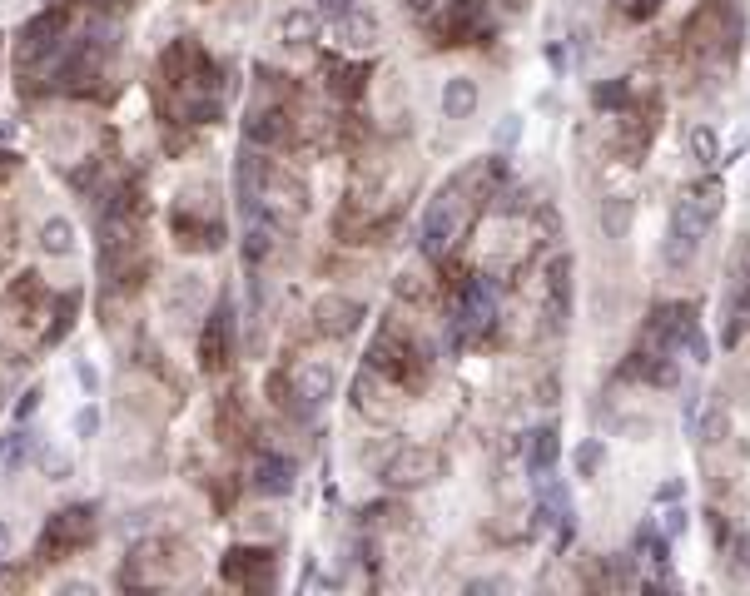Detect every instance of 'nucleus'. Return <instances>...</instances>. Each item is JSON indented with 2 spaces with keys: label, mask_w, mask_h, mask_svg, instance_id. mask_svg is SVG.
I'll return each mask as SVG.
<instances>
[{
  "label": "nucleus",
  "mask_w": 750,
  "mask_h": 596,
  "mask_svg": "<svg viewBox=\"0 0 750 596\" xmlns=\"http://www.w3.org/2000/svg\"><path fill=\"white\" fill-rule=\"evenodd\" d=\"M706 229H711V214H706V204L696 199V189L681 194V199L671 204V224H666L661 259H666L671 269H691L696 254H701V244H706Z\"/></svg>",
  "instance_id": "f257e3e1"
},
{
  "label": "nucleus",
  "mask_w": 750,
  "mask_h": 596,
  "mask_svg": "<svg viewBox=\"0 0 750 596\" xmlns=\"http://www.w3.org/2000/svg\"><path fill=\"white\" fill-rule=\"evenodd\" d=\"M457 224H462V199H457V184H443L433 199H428V214H423V254L428 259H443L457 239Z\"/></svg>",
  "instance_id": "f03ea898"
},
{
  "label": "nucleus",
  "mask_w": 750,
  "mask_h": 596,
  "mask_svg": "<svg viewBox=\"0 0 750 596\" xmlns=\"http://www.w3.org/2000/svg\"><path fill=\"white\" fill-rule=\"evenodd\" d=\"M433 477H438V457L418 443L393 447L388 462H383V482H388V487H403V492H408V487H428Z\"/></svg>",
  "instance_id": "7ed1b4c3"
},
{
  "label": "nucleus",
  "mask_w": 750,
  "mask_h": 596,
  "mask_svg": "<svg viewBox=\"0 0 750 596\" xmlns=\"http://www.w3.org/2000/svg\"><path fill=\"white\" fill-rule=\"evenodd\" d=\"M204 303H209V279H204L199 269L174 274V279L164 284V318L179 323V328H184V323H199Z\"/></svg>",
  "instance_id": "20e7f679"
},
{
  "label": "nucleus",
  "mask_w": 750,
  "mask_h": 596,
  "mask_svg": "<svg viewBox=\"0 0 750 596\" xmlns=\"http://www.w3.org/2000/svg\"><path fill=\"white\" fill-rule=\"evenodd\" d=\"M363 318H368L363 298H348V294L313 298V323H318V333H328V338H348Z\"/></svg>",
  "instance_id": "39448f33"
},
{
  "label": "nucleus",
  "mask_w": 750,
  "mask_h": 596,
  "mask_svg": "<svg viewBox=\"0 0 750 596\" xmlns=\"http://www.w3.org/2000/svg\"><path fill=\"white\" fill-rule=\"evenodd\" d=\"M294 393L308 408H328L338 398V368L328 358H303L299 373H294Z\"/></svg>",
  "instance_id": "423d86ee"
},
{
  "label": "nucleus",
  "mask_w": 750,
  "mask_h": 596,
  "mask_svg": "<svg viewBox=\"0 0 750 596\" xmlns=\"http://www.w3.org/2000/svg\"><path fill=\"white\" fill-rule=\"evenodd\" d=\"M75 249H80V234H75L70 214H45V219L35 224V254H40V259L65 264V259H75Z\"/></svg>",
  "instance_id": "0eeeda50"
},
{
  "label": "nucleus",
  "mask_w": 750,
  "mask_h": 596,
  "mask_svg": "<svg viewBox=\"0 0 750 596\" xmlns=\"http://www.w3.org/2000/svg\"><path fill=\"white\" fill-rule=\"evenodd\" d=\"M378 40H383L378 15H368L363 5H358L353 15L333 20V45H338V50H348V55H373V50H378Z\"/></svg>",
  "instance_id": "6e6552de"
},
{
  "label": "nucleus",
  "mask_w": 750,
  "mask_h": 596,
  "mask_svg": "<svg viewBox=\"0 0 750 596\" xmlns=\"http://www.w3.org/2000/svg\"><path fill=\"white\" fill-rule=\"evenodd\" d=\"M477 110H482V85L472 75H448L443 80V115L452 125H467V120H477Z\"/></svg>",
  "instance_id": "1a4fd4ad"
},
{
  "label": "nucleus",
  "mask_w": 750,
  "mask_h": 596,
  "mask_svg": "<svg viewBox=\"0 0 750 596\" xmlns=\"http://www.w3.org/2000/svg\"><path fill=\"white\" fill-rule=\"evenodd\" d=\"M318 30H323V10H318V5H289V10L279 15V40H284L289 50L313 45Z\"/></svg>",
  "instance_id": "9d476101"
},
{
  "label": "nucleus",
  "mask_w": 750,
  "mask_h": 596,
  "mask_svg": "<svg viewBox=\"0 0 750 596\" xmlns=\"http://www.w3.org/2000/svg\"><path fill=\"white\" fill-rule=\"evenodd\" d=\"M254 492H264V497H289V492H294V462L279 457V452L259 457V467H254Z\"/></svg>",
  "instance_id": "9b49d317"
},
{
  "label": "nucleus",
  "mask_w": 750,
  "mask_h": 596,
  "mask_svg": "<svg viewBox=\"0 0 750 596\" xmlns=\"http://www.w3.org/2000/svg\"><path fill=\"white\" fill-rule=\"evenodd\" d=\"M492 313H497L492 289H487V284H472V289L462 294V308H457V328H462L467 338H477V333L492 323Z\"/></svg>",
  "instance_id": "f8f14e48"
},
{
  "label": "nucleus",
  "mask_w": 750,
  "mask_h": 596,
  "mask_svg": "<svg viewBox=\"0 0 750 596\" xmlns=\"http://www.w3.org/2000/svg\"><path fill=\"white\" fill-rule=\"evenodd\" d=\"M448 35L467 40V35H487V15H482V0H452L448 10Z\"/></svg>",
  "instance_id": "ddd939ff"
},
{
  "label": "nucleus",
  "mask_w": 750,
  "mask_h": 596,
  "mask_svg": "<svg viewBox=\"0 0 750 596\" xmlns=\"http://www.w3.org/2000/svg\"><path fill=\"white\" fill-rule=\"evenodd\" d=\"M601 229H606V239H626L631 234V199L626 194H606L601 199Z\"/></svg>",
  "instance_id": "4468645a"
},
{
  "label": "nucleus",
  "mask_w": 750,
  "mask_h": 596,
  "mask_svg": "<svg viewBox=\"0 0 750 596\" xmlns=\"http://www.w3.org/2000/svg\"><path fill=\"white\" fill-rule=\"evenodd\" d=\"M686 149H691V159H696L701 169H711V164H721V135H716L711 125H696V130L686 135Z\"/></svg>",
  "instance_id": "2eb2a0df"
},
{
  "label": "nucleus",
  "mask_w": 750,
  "mask_h": 596,
  "mask_svg": "<svg viewBox=\"0 0 750 596\" xmlns=\"http://www.w3.org/2000/svg\"><path fill=\"white\" fill-rule=\"evenodd\" d=\"M696 433H701V443L706 447L726 443V438H731V413H726V403H711V408L701 413V428H696Z\"/></svg>",
  "instance_id": "dca6fc26"
},
{
  "label": "nucleus",
  "mask_w": 750,
  "mask_h": 596,
  "mask_svg": "<svg viewBox=\"0 0 750 596\" xmlns=\"http://www.w3.org/2000/svg\"><path fill=\"white\" fill-rule=\"evenodd\" d=\"M249 140H254V145H279V140H284V115H279V110H259V115L249 120Z\"/></svg>",
  "instance_id": "f3484780"
},
{
  "label": "nucleus",
  "mask_w": 750,
  "mask_h": 596,
  "mask_svg": "<svg viewBox=\"0 0 750 596\" xmlns=\"http://www.w3.org/2000/svg\"><path fill=\"white\" fill-rule=\"evenodd\" d=\"M40 472H45V482H65L75 472V462H70V452L60 443H45L40 447Z\"/></svg>",
  "instance_id": "a211bd4d"
},
{
  "label": "nucleus",
  "mask_w": 750,
  "mask_h": 596,
  "mask_svg": "<svg viewBox=\"0 0 750 596\" xmlns=\"http://www.w3.org/2000/svg\"><path fill=\"white\" fill-rule=\"evenodd\" d=\"M279 527H284V522H279V512H274V507H269V512L259 507V512H249V517H244V537H259V542H264V537H279Z\"/></svg>",
  "instance_id": "6ab92c4d"
},
{
  "label": "nucleus",
  "mask_w": 750,
  "mask_h": 596,
  "mask_svg": "<svg viewBox=\"0 0 750 596\" xmlns=\"http://www.w3.org/2000/svg\"><path fill=\"white\" fill-rule=\"evenodd\" d=\"M25 452H30V438H25V433H5V438H0V472L20 467Z\"/></svg>",
  "instance_id": "aec40b11"
},
{
  "label": "nucleus",
  "mask_w": 750,
  "mask_h": 596,
  "mask_svg": "<svg viewBox=\"0 0 750 596\" xmlns=\"http://www.w3.org/2000/svg\"><path fill=\"white\" fill-rule=\"evenodd\" d=\"M552 462H557V433L542 428V433H532V467L542 472V467H552Z\"/></svg>",
  "instance_id": "412c9836"
},
{
  "label": "nucleus",
  "mask_w": 750,
  "mask_h": 596,
  "mask_svg": "<svg viewBox=\"0 0 750 596\" xmlns=\"http://www.w3.org/2000/svg\"><path fill=\"white\" fill-rule=\"evenodd\" d=\"M70 433H75V438H95V433H100V408H95V403L75 408V418H70Z\"/></svg>",
  "instance_id": "4be33fe9"
},
{
  "label": "nucleus",
  "mask_w": 750,
  "mask_h": 596,
  "mask_svg": "<svg viewBox=\"0 0 750 596\" xmlns=\"http://www.w3.org/2000/svg\"><path fill=\"white\" fill-rule=\"evenodd\" d=\"M601 457H606V447H601L597 438H587V443L577 447V457H572V462H577V472H582V477H592V472L601 467Z\"/></svg>",
  "instance_id": "5701e85b"
},
{
  "label": "nucleus",
  "mask_w": 750,
  "mask_h": 596,
  "mask_svg": "<svg viewBox=\"0 0 750 596\" xmlns=\"http://www.w3.org/2000/svg\"><path fill=\"white\" fill-rule=\"evenodd\" d=\"M681 343H686V353H691L696 363H706V358H711V343H706V333H701V323H696V318H691V328H686V338H681Z\"/></svg>",
  "instance_id": "b1692460"
},
{
  "label": "nucleus",
  "mask_w": 750,
  "mask_h": 596,
  "mask_svg": "<svg viewBox=\"0 0 750 596\" xmlns=\"http://www.w3.org/2000/svg\"><path fill=\"white\" fill-rule=\"evenodd\" d=\"M398 294H403V298H413V303H418V298H428V289L418 284V274H413V269H403V274H398Z\"/></svg>",
  "instance_id": "393cba45"
},
{
  "label": "nucleus",
  "mask_w": 750,
  "mask_h": 596,
  "mask_svg": "<svg viewBox=\"0 0 750 596\" xmlns=\"http://www.w3.org/2000/svg\"><path fill=\"white\" fill-rule=\"evenodd\" d=\"M318 10H323V20H343L358 10V0H318Z\"/></svg>",
  "instance_id": "a878e982"
},
{
  "label": "nucleus",
  "mask_w": 750,
  "mask_h": 596,
  "mask_svg": "<svg viewBox=\"0 0 750 596\" xmlns=\"http://www.w3.org/2000/svg\"><path fill=\"white\" fill-rule=\"evenodd\" d=\"M621 10H626L631 20H646V15H656V10H661V0H621Z\"/></svg>",
  "instance_id": "bb28decb"
},
{
  "label": "nucleus",
  "mask_w": 750,
  "mask_h": 596,
  "mask_svg": "<svg viewBox=\"0 0 750 596\" xmlns=\"http://www.w3.org/2000/svg\"><path fill=\"white\" fill-rule=\"evenodd\" d=\"M681 527H686V512H681V507H671V512L661 517V532H666V542H671V537H681Z\"/></svg>",
  "instance_id": "cd10ccee"
},
{
  "label": "nucleus",
  "mask_w": 750,
  "mask_h": 596,
  "mask_svg": "<svg viewBox=\"0 0 750 596\" xmlns=\"http://www.w3.org/2000/svg\"><path fill=\"white\" fill-rule=\"evenodd\" d=\"M731 552H736V572H750V532H741L731 542Z\"/></svg>",
  "instance_id": "c85d7f7f"
},
{
  "label": "nucleus",
  "mask_w": 750,
  "mask_h": 596,
  "mask_svg": "<svg viewBox=\"0 0 750 596\" xmlns=\"http://www.w3.org/2000/svg\"><path fill=\"white\" fill-rule=\"evenodd\" d=\"M517 135H522V120L507 115V125H497V145H517Z\"/></svg>",
  "instance_id": "c756f323"
},
{
  "label": "nucleus",
  "mask_w": 750,
  "mask_h": 596,
  "mask_svg": "<svg viewBox=\"0 0 750 596\" xmlns=\"http://www.w3.org/2000/svg\"><path fill=\"white\" fill-rule=\"evenodd\" d=\"M10 552H15V527H10V522L0 517V562H5Z\"/></svg>",
  "instance_id": "7c9ffc66"
},
{
  "label": "nucleus",
  "mask_w": 750,
  "mask_h": 596,
  "mask_svg": "<svg viewBox=\"0 0 750 596\" xmlns=\"http://www.w3.org/2000/svg\"><path fill=\"white\" fill-rule=\"evenodd\" d=\"M621 95H626V85H601V90H597V105H616Z\"/></svg>",
  "instance_id": "2f4dec72"
},
{
  "label": "nucleus",
  "mask_w": 750,
  "mask_h": 596,
  "mask_svg": "<svg viewBox=\"0 0 750 596\" xmlns=\"http://www.w3.org/2000/svg\"><path fill=\"white\" fill-rule=\"evenodd\" d=\"M681 492H686L681 482H666V487L656 492V502H661V507H666V502H681Z\"/></svg>",
  "instance_id": "473e14b6"
},
{
  "label": "nucleus",
  "mask_w": 750,
  "mask_h": 596,
  "mask_svg": "<svg viewBox=\"0 0 750 596\" xmlns=\"http://www.w3.org/2000/svg\"><path fill=\"white\" fill-rule=\"evenodd\" d=\"M562 5H567V15H572V20H582V15H587L597 0H562Z\"/></svg>",
  "instance_id": "72a5a7b5"
},
{
  "label": "nucleus",
  "mask_w": 750,
  "mask_h": 596,
  "mask_svg": "<svg viewBox=\"0 0 750 596\" xmlns=\"http://www.w3.org/2000/svg\"><path fill=\"white\" fill-rule=\"evenodd\" d=\"M75 373H80V383H85V388H95V383H100V378H95V368H90V363H80V368H75Z\"/></svg>",
  "instance_id": "f704fd0d"
}]
</instances>
